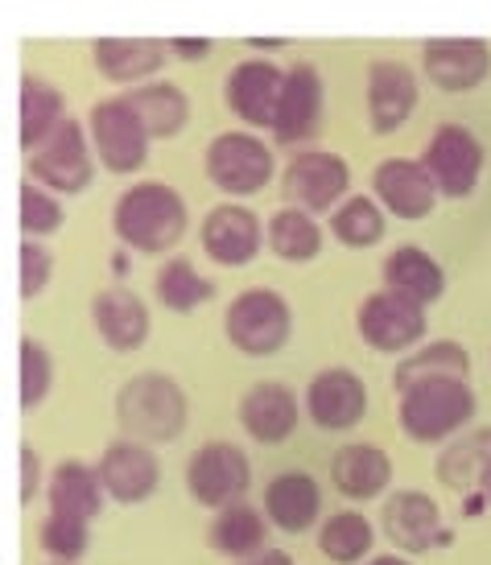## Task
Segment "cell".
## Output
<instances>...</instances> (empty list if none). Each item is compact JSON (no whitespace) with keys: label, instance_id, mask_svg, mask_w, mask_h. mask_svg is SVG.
<instances>
[{"label":"cell","instance_id":"obj_1","mask_svg":"<svg viewBox=\"0 0 491 565\" xmlns=\"http://www.w3.org/2000/svg\"><path fill=\"white\" fill-rule=\"evenodd\" d=\"M111 232L128 252L166 256L191 232V206L182 199V190H174L170 182H132L116 199Z\"/></svg>","mask_w":491,"mask_h":565},{"label":"cell","instance_id":"obj_2","mask_svg":"<svg viewBox=\"0 0 491 565\" xmlns=\"http://www.w3.org/2000/svg\"><path fill=\"white\" fill-rule=\"evenodd\" d=\"M479 396L467 376L417 380L396 393V425L417 446H446L476 422Z\"/></svg>","mask_w":491,"mask_h":565},{"label":"cell","instance_id":"obj_3","mask_svg":"<svg viewBox=\"0 0 491 565\" xmlns=\"http://www.w3.org/2000/svg\"><path fill=\"white\" fill-rule=\"evenodd\" d=\"M116 425L125 429V438L170 446L191 425V396L166 372H141L116 393Z\"/></svg>","mask_w":491,"mask_h":565},{"label":"cell","instance_id":"obj_4","mask_svg":"<svg viewBox=\"0 0 491 565\" xmlns=\"http://www.w3.org/2000/svg\"><path fill=\"white\" fill-rule=\"evenodd\" d=\"M223 334L239 355L269 360L277 351H286V343L293 339V306L273 285L239 289L223 310Z\"/></svg>","mask_w":491,"mask_h":565},{"label":"cell","instance_id":"obj_5","mask_svg":"<svg viewBox=\"0 0 491 565\" xmlns=\"http://www.w3.org/2000/svg\"><path fill=\"white\" fill-rule=\"evenodd\" d=\"M96 166L99 158L92 145V128L71 116L33 153H25V178L50 186L54 194H83L96 182Z\"/></svg>","mask_w":491,"mask_h":565},{"label":"cell","instance_id":"obj_6","mask_svg":"<svg viewBox=\"0 0 491 565\" xmlns=\"http://www.w3.org/2000/svg\"><path fill=\"white\" fill-rule=\"evenodd\" d=\"M203 170L215 190L232 199H253L273 182L277 161H273V145L260 141L256 132H220L206 145Z\"/></svg>","mask_w":491,"mask_h":565},{"label":"cell","instance_id":"obj_7","mask_svg":"<svg viewBox=\"0 0 491 565\" xmlns=\"http://www.w3.org/2000/svg\"><path fill=\"white\" fill-rule=\"evenodd\" d=\"M253 491V458L236 441H203L186 458V495L199 508L220 512Z\"/></svg>","mask_w":491,"mask_h":565},{"label":"cell","instance_id":"obj_8","mask_svg":"<svg viewBox=\"0 0 491 565\" xmlns=\"http://www.w3.org/2000/svg\"><path fill=\"white\" fill-rule=\"evenodd\" d=\"M381 533L396 553H421L450 550L455 545V529L442 524V508L434 503V495L405 487V491H388L381 503Z\"/></svg>","mask_w":491,"mask_h":565},{"label":"cell","instance_id":"obj_9","mask_svg":"<svg viewBox=\"0 0 491 565\" xmlns=\"http://www.w3.org/2000/svg\"><path fill=\"white\" fill-rule=\"evenodd\" d=\"M87 128H92V145H96V158L108 173H137L149 161V128L137 116V108L128 104V95L120 99H99L92 116H87Z\"/></svg>","mask_w":491,"mask_h":565},{"label":"cell","instance_id":"obj_10","mask_svg":"<svg viewBox=\"0 0 491 565\" xmlns=\"http://www.w3.org/2000/svg\"><path fill=\"white\" fill-rule=\"evenodd\" d=\"M421 166L429 170L442 199H471L483 182L488 149L467 125H438L421 153Z\"/></svg>","mask_w":491,"mask_h":565},{"label":"cell","instance_id":"obj_11","mask_svg":"<svg viewBox=\"0 0 491 565\" xmlns=\"http://www.w3.org/2000/svg\"><path fill=\"white\" fill-rule=\"evenodd\" d=\"M281 194L289 206L310 215H331L351 194V166L331 149H301L281 173Z\"/></svg>","mask_w":491,"mask_h":565},{"label":"cell","instance_id":"obj_12","mask_svg":"<svg viewBox=\"0 0 491 565\" xmlns=\"http://www.w3.org/2000/svg\"><path fill=\"white\" fill-rule=\"evenodd\" d=\"M355 330H360L364 347H372V351H381V355H405L409 347H421V339H426L429 330L426 306L401 298L393 289H376V294H367L360 301Z\"/></svg>","mask_w":491,"mask_h":565},{"label":"cell","instance_id":"obj_13","mask_svg":"<svg viewBox=\"0 0 491 565\" xmlns=\"http://www.w3.org/2000/svg\"><path fill=\"white\" fill-rule=\"evenodd\" d=\"M322 108H327V87L314 63H298L286 71L281 95H277V111H273V141L281 149H301L318 137L322 128Z\"/></svg>","mask_w":491,"mask_h":565},{"label":"cell","instance_id":"obj_14","mask_svg":"<svg viewBox=\"0 0 491 565\" xmlns=\"http://www.w3.org/2000/svg\"><path fill=\"white\" fill-rule=\"evenodd\" d=\"M199 244L211 256V265L244 268L260 256L269 236H265V223H260V215H256L253 206L220 203L211 206L203 215V223H199Z\"/></svg>","mask_w":491,"mask_h":565},{"label":"cell","instance_id":"obj_15","mask_svg":"<svg viewBox=\"0 0 491 565\" xmlns=\"http://www.w3.org/2000/svg\"><path fill=\"white\" fill-rule=\"evenodd\" d=\"M99 479L108 487V500L120 508H141L158 495L161 487V458L153 455L149 441L116 438L99 455Z\"/></svg>","mask_w":491,"mask_h":565},{"label":"cell","instance_id":"obj_16","mask_svg":"<svg viewBox=\"0 0 491 565\" xmlns=\"http://www.w3.org/2000/svg\"><path fill=\"white\" fill-rule=\"evenodd\" d=\"M306 417L322 434H348L367 417V384L351 367H322L301 396Z\"/></svg>","mask_w":491,"mask_h":565},{"label":"cell","instance_id":"obj_17","mask_svg":"<svg viewBox=\"0 0 491 565\" xmlns=\"http://www.w3.org/2000/svg\"><path fill=\"white\" fill-rule=\"evenodd\" d=\"M301 396L289 388L286 380H256L248 393L239 396L236 417L244 425V434L260 446H281L298 434L301 425Z\"/></svg>","mask_w":491,"mask_h":565},{"label":"cell","instance_id":"obj_18","mask_svg":"<svg viewBox=\"0 0 491 565\" xmlns=\"http://www.w3.org/2000/svg\"><path fill=\"white\" fill-rule=\"evenodd\" d=\"M372 199L393 215V220L417 223L429 220L434 206H438V186L421 161L409 158H384L372 173Z\"/></svg>","mask_w":491,"mask_h":565},{"label":"cell","instance_id":"obj_19","mask_svg":"<svg viewBox=\"0 0 491 565\" xmlns=\"http://www.w3.org/2000/svg\"><path fill=\"white\" fill-rule=\"evenodd\" d=\"M421 71L438 92H476L491 75V46L483 38H434L421 46Z\"/></svg>","mask_w":491,"mask_h":565},{"label":"cell","instance_id":"obj_20","mask_svg":"<svg viewBox=\"0 0 491 565\" xmlns=\"http://www.w3.org/2000/svg\"><path fill=\"white\" fill-rule=\"evenodd\" d=\"M417 75L396 58H376L367 66V125L376 137H393L417 111Z\"/></svg>","mask_w":491,"mask_h":565},{"label":"cell","instance_id":"obj_21","mask_svg":"<svg viewBox=\"0 0 491 565\" xmlns=\"http://www.w3.org/2000/svg\"><path fill=\"white\" fill-rule=\"evenodd\" d=\"M92 327L104 339V347L111 351H141L153 334V318H149V306H145L141 294H132L128 285H111V289H99L92 298Z\"/></svg>","mask_w":491,"mask_h":565},{"label":"cell","instance_id":"obj_22","mask_svg":"<svg viewBox=\"0 0 491 565\" xmlns=\"http://www.w3.org/2000/svg\"><path fill=\"white\" fill-rule=\"evenodd\" d=\"M286 71L269 58H244L232 66V75L223 83V99L232 116H239L248 128H269L273 111H277V95H281Z\"/></svg>","mask_w":491,"mask_h":565},{"label":"cell","instance_id":"obj_23","mask_svg":"<svg viewBox=\"0 0 491 565\" xmlns=\"http://www.w3.org/2000/svg\"><path fill=\"white\" fill-rule=\"evenodd\" d=\"M260 508H265V516H269V524L277 533L301 536L322 520V487H318L314 475L281 471L265 483Z\"/></svg>","mask_w":491,"mask_h":565},{"label":"cell","instance_id":"obj_24","mask_svg":"<svg viewBox=\"0 0 491 565\" xmlns=\"http://www.w3.org/2000/svg\"><path fill=\"white\" fill-rule=\"evenodd\" d=\"M331 487L351 503H372L393 487V458L372 441H348L331 455Z\"/></svg>","mask_w":491,"mask_h":565},{"label":"cell","instance_id":"obj_25","mask_svg":"<svg viewBox=\"0 0 491 565\" xmlns=\"http://www.w3.org/2000/svg\"><path fill=\"white\" fill-rule=\"evenodd\" d=\"M434 475H438V483L450 487V491H459V495H471V491H483V495H488L491 425H483V429H462L459 438L446 441L438 462H434Z\"/></svg>","mask_w":491,"mask_h":565},{"label":"cell","instance_id":"obj_26","mask_svg":"<svg viewBox=\"0 0 491 565\" xmlns=\"http://www.w3.org/2000/svg\"><path fill=\"white\" fill-rule=\"evenodd\" d=\"M269 533L273 524L265 516V508H253L248 500H239L215 512L211 529H206V545L220 553V557L248 562V557L269 550Z\"/></svg>","mask_w":491,"mask_h":565},{"label":"cell","instance_id":"obj_27","mask_svg":"<svg viewBox=\"0 0 491 565\" xmlns=\"http://www.w3.org/2000/svg\"><path fill=\"white\" fill-rule=\"evenodd\" d=\"M166 54H170V42L161 38H99L92 46L99 75L111 83H128V87L153 79L166 66Z\"/></svg>","mask_w":491,"mask_h":565},{"label":"cell","instance_id":"obj_28","mask_svg":"<svg viewBox=\"0 0 491 565\" xmlns=\"http://www.w3.org/2000/svg\"><path fill=\"white\" fill-rule=\"evenodd\" d=\"M384 289H393V294L429 310L446 294V268L438 265L434 252L417 248V244H401L384 256Z\"/></svg>","mask_w":491,"mask_h":565},{"label":"cell","instance_id":"obj_29","mask_svg":"<svg viewBox=\"0 0 491 565\" xmlns=\"http://www.w3.org/2000/svg\"><path fill=\"white\" fill-rule=\"evenodd\" d=\"M46 503L50 512L96 520L108 503V487L99 479V467H87L79 458H63L46 479Z\"/></svg>","mask_w":491,"mask_h":565},{"label":"cell","instance_id":"obj_30","mask_svg":"<svg viewBox=\"0 0 491 565\" xmlns=\"http://www.w3.org/2000/svg\"><path fill=\"white\" fill-rule=\"evenodd\" d=\"M376 550V524L360 508H343L318 524V553L334 565H364Z\"/></svg>","mask_w":491,"mask_h":565},{"label":"cell","instance_id":"obj_31","mask_svg":"<svg viewBox=\"0 0 491 565\" xmlns=\"http://www.w3.org/2000/svg\"><path fill=\"white\" fill-rule=\"evenodd\" d=\"M128 104L137 108L153 141H170L191 125V99L178 83H137L128 92Z\"/></svg>","mask_w":491,"mask_h":565},{"label":"cell","instance_id":"obj_32","mask_svg":"<svg viewBox=\"0 0 491 565\" xmlns=\"http://www.w3.org/2000/svg\"><path fill=\"white\" fill-rule=\"evenodd\" d=\"M265 236H269V252L286 265H310V260L322 256V244H327V232L301 206H281L265 223Z\"/></svg>","mask_w":491,"mask_h":565},{"label":"cell","instance_id":"obj_33","mask_svg":"<svg viewBox=\"0 0 491 565\" xmlns=\"http://www.w3.org/2000/svg\"><path fill=\"white\" fill-rule=\"evenodd\" d=\"M153 298L170 310V315H194L199 306L215 298V281L203 277L194 260L186 256H170L166 265L158 268V277H153Z\"/></svg>","mask_w":491,"mask_h":565},{"label":"cell","instance_id":"obj_34","mask_svg":"<svg viewBox=\"0 0 491 565\" xmlns=\"http://www.w3.org/2000/svg\"><path fill=\"white\" fill-rule=\"evenodd\" d=\"M384 215H388V211H384L372 194H348V199L331 211V227H327V232L351 252L376 248L384 239V232H388V220H384Z\"/></svg>","mask_w":491,"mask_h":565},{"label":"cell","instance_id":"obj_35","mask_svg":"<svg viewBox=\"0 0 491 565\" xmlns=\"http://www.w3.org/2000/svg\"><path fill=\"white\" fill-rule=\"evenodd\" d=\"M63 120H66L63 92L54 83L38 79V75H25L21 79V149L33 153Z\"/></svg>","mask_w":491,"mask_h":565},{"label":"cell","instance_id":"obj_36","mask_svg":"<svg viewBox=\"0 0 491 565\" xmlns=\"http://www.w3.org/2000/svg\"><path fill=\"white\" fill-rule=\"evenodd\" d=\"M434 376H471V351L455 339H438V343H426L409 351L405 360L396 363L393 372V388H409L417 380H434Z\"/></svg>","mask_w":491,"mask_h":565},{"label":"cell","instance_id":"obj_37","mask_svg":"<svg viewBox=\"0 0 491 565\" xmlns=\"http://www.w3.org/2000/svg\"><path fill=\"white\" fill-rule=\"evenodd\" d=\"M38 545L50 562H83L92 550V520L63 516V512H50L38 524Z\"/></svg>","mask_w":491,"mask_h":565},{"label":"cell","instance_id":"obj_38","mask_svg":"<svg viewBox=\"0 0 491 565\" xmlns=\"http://www.w3.org/2000/svg\"><path fill=\"white\" fill-rule=\"evenodd\" d=\"M66 223V211L58 203V194L42 182L25 178L21 182V236L25 239H50L58 236Z\"/></svg>","mask_w":491,"mask_h":565},{"label":"cell","instance_id":"obj_39","mask_svg":"<svg viewBox=\"0 0 491 565\" xmlns=\"http://www.w3.org/2000/svg\"><path fill=\"white\" fill-rule=\"evenodd\" d=\"M54 393V355L38 339H21V408L38 413Z\"/></svg>","mask_w":491,"mask_h":565},{"label":"cell","instance_id":"obj_40","mask_svg":"<svg viewBox=\"0 0 491 565\" xmlns=\"http://www.w3.org/2000/svg\"><path fill=\"white\" fill-rule=\"evenodd\" d=\"M54 281V252L42 239H21V301L42 298Z\"/></svg>","mask_w":491,"mask_h":565},{"label":"cell","instance_id":"obj_41","mask_svg":"<svg viewBox=\"0 0 491 565\" xmlns=\"http://www.w3.org/2000/svg\"><path fill=\"white\" fill-rule=\"evenodd\" d=\"M46 491V462L38 458L30 441L21 446V503H33Z\"/></svg>","mask_w":491,"mask_h":565},{"label":"cell","instance_id":"obj_42","mask_svg":"<svg viewBox=\"0 0 491 565\" xmlns=\"http://www.w3.org/2000/svg\"><path fill=\"white\" fill-rule=\"evenodd\" d=\"M211 50H215L211 38H174L170 42V54L186 58V63H203V58H211Z\"/></svg>","mask_w":491,"mask_h":565},{"label":"cell","instance_id":"obj_43","mask_svg":"<svg viewBox=\"0 0 491 565\" xmlns=\"http://www.w3.org/2000/svg\"><path fill=\"white\" fill-rule=\"evenodd\" d=\"M236 565H293V557H289L286 550H265V553H256V557L236 562Z\"/></svg>","mask_w":491,"mask_h":565},{"label":"cell","instance_id":"obj_44","mask_svg":"<svg viewBox=\"0 0 491 565\" xmlns=\"http://www.w3.org/2000/svg\"><path fill=\"white\" fill-rule=\"evenodd\" d=\"M364 565H413L409 553H372Z\"/></svg>","mask_w":491,"mask_h":565},{"label":"cell","instance_id":"obj_45","mask_svg":"<svg viewBox=\"0 0 491 565\" xmlns=\"http://www.w3.org/2000/svg\"><path fill=\"white\" fill-rule=\"evenodd\" d=\"M125 252H116V256H111V268H116V277H125V273H128V256H125Z\"/></svg>","mask_w":491,"mask_h":565},{"label":"cell","instance_id":"obj_46","mask_svg":"<svg viewBox=\"0 0 491 565\" xmlns=\"http://www.w3.org/2000/svg\"><path fill=\"white\" fill-rule=\"evenodd\" d=\"M46 565H79V562H46Z\"/></svg>","mask_w":491,"mask_h":565},{"label":"cell","instance_id":"obj_47","mask_svg":"<svg viewBox=\"0 0 491 565\" xmlns=\"http://www.w3.org/2000/svg\"><path fill=\"white\" fill-rule=\"evenodd\" d=\"M488 508H491V487H488Z\"/></svg>","mask_w":491,"mask_h":565}]
</instances>
